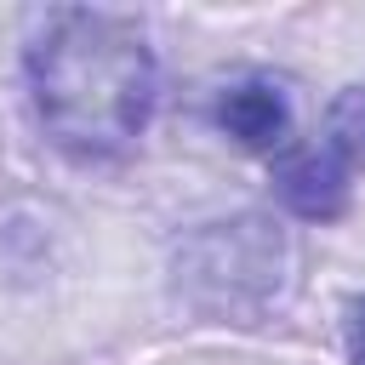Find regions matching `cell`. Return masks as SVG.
<instances>
[{
    "label": "cell",
    "mask_w": 365,
    "mask_h": 365,
    "mask_svg": "<svg viewBox=\"0 0 365 365\" xmlns=\"http://www.w3.org/2000/svg\"><path fill=\"white\" fill-rule=\"evenodd\" d=\"M34 114L80 160L125 154L154 108V51L137 23L114 11L57 6L29 40Z\"/></svg>",
    "instance_id": "6da1fadb"
},
{
    "label": "cell",
    "mask_w": 365,
    "mask_h": 365,
    "mask_svg": "<svg viewBox=\"0 0 365 365\" xmlns=\"http://www.w3.org/2000/svg\"><path fill=\"white\" fill-rule=\"evenodd\" d=\"M279 200L302 217V222H336L348 211V165L331 148H297L279 160L274 171Z\"/></svg>",
    "instance_id": "7a4b0ae2"
},
{
    "label": "cell",
    "mask_w": 365,
    "mask_h": 365,
    "mask_svg": "<svg viewBox=\"0 0 365 365\" xmlns=\"http://www.w3.org/2000/svg\"><path fill=\"white\" fill-rule=\"evenodd\" d=\"M217 125L240 143V148H257V154H274L291 131V103L279 86L268 80H240L217 97Z\"/></svg>",
    "instance_id": "3957f363"
},
{
    "label": "cell",
    "mask_w": 365,
    "mask_h": 365,
    "mask_svg": "<svg viewBox=\"0 0 365 365\" xmlns=\"http://www.w3.org/2000/svg\"><path fill=\"white\" fill-rule=\"evenodd\" d=\"M325 148L342 160V165H365V86H348L331 114H325Z\"/></svg>",
    "instance_id": "277c9868"
},
{
    "label": "cell",
    "mask_w": 365,
    "mask_h": 365,
    "mask_svg": "<svg viewBox=\"0 0 365 365\" xmlns=\"http://www.w3.org/2000/svg\"><path fill=\"white\" fill-rule=\"evenodd\" d=\"M348 354H354V365H365V302H354V314H348Z\"/></svg>",
    "instance_id": "5b68a950"
}]
</instances>
